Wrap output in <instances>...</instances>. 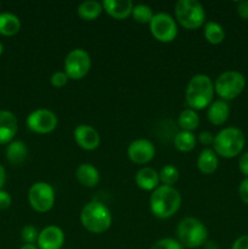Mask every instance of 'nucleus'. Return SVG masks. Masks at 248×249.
<instances>
[{
  "instance_id": "obj_1",
  "label": "nucleus",
  "mask_w": 248,
  "mask_h": 249,
  "mask_svg": "<svg viewBox=\"0 0 248 249\" xmlns=\"http://www.w3.org/2000/svg\"><path fill=\"white\" fill-rule=\"evenodd\" d=\"M181 196L172 186H158L150 197V208L153 215L159 219H168L180 208Z\"/></svg>"
},
{
  "instance_id": "obj_2",
  "label": "nucleus",
  "mask_w": 248,
  "mask_h": 249,
  "mask_svg": "<svg viewBox=\"0 0 248 249\" xmlns=\"http://www.w3.org/2000/svg\"><path fill=\"white\" fill-rule=\"evenodd\" d=\"M214 84L206 74H196L190 79L186 88V102L191 109H203L212 104Z\"/></svg>"
},
{
  "instance_id": "obj_3",
  "label": "nucleus",
  "mask_w": 248,
  "mask_h": 249,
  "mask_svg": "<svg viewBox=\"0 0 248 249\" xmlns=\"http://www.w3.org/2000/svg\"><path fill=\"white\" fill-rule=\"evenodd\" d=\"M80 221L89 232L102 233L111 226L112 215L105 204L92 201L83 207L80 212Z\"/></svg>"
},
{
  "instance_id": "obj_4",
  "label": "nucleus",
  "mask_w": 248,
  "mask_h": 249,
  "mask_svg": "<svg viewBox=\"0 0 248 249\" xmlns=\"http://www.w3.org/2000/svg\"><path fill=\"white\" fill-rule=\"evenodd\" d=\"M245 134L235 126L223 129L214 136V152L224 158H233L245 147Z\"/></svg>"
},
{
  "instance_id": "obj_5",
  "label": "nucleus",
  "mask_w": 248,
  "mask_h": 249,
  "mask_svg": "<svg viewBox=\"0 0 248 249\" xmlns=\"http://www.w3.org/2000/svg\"><path fill=\"white\" fill-rule=\"evenodd\" d=\"M177 240L184 247L198 248L204 245L208 238V231L204 224L198 219L187 216L179 223L177 229Z\"/></svg>"
},
{
  "instance_id": "obj_6",
  "label": "nucleus",
  "mask_w": 248,
  "mask_h": 249,
  "mask_svg": "<svg viewBox=\"0 0 248 249\" xmlns=\"http://www.w3.org/2000/svg\"><path fill=\"white\" fill-rule=\"evenodd\" d=\"M175 16L186 29H197L206 21L203 6L197 0H179L175 4Z\"/></svg>"
},
{
  "instance_id": "obj_7",
  "label": "nucleus",
  "mask_w": 248,
  "mask_h": 249,
  "mask_svg": "<svg viewBox=\"0 0 248 249\" xmlns=\"http://www.w3.org/2000/svg\"><path fill=\"white\" fill-rule=\"evenodd\" d=\"M246 79L242 73L236 71H226L215 80L214 89L221 100H233L245 90Z\"/></svg>"
},
{
  "instance_id": "obj_8",
  "label": "nucleus",
  "mask_w": 248,
  "mask_h": 249,
  "mask_svg": "<svg viewBox=\"0 0 248 249\" xmlns=\"http://www.w3.org/2000/svg\"><path fill=\"white\" fill-rule=\"evenodd\" d=\"M28 199L34 211L45 213L50 211L55 203V191L48 182H35L29 189Z\"/></svg>"
},
{
  "instance_id": "obj_9",
  "label": "nucleus",
  "mask_w": 248,
  "mask_h": 249,
  "mask_svg": "<svg viewBox=\"0 0 248 249\" xmlns=\"http://www.w3.org/2000/svg\"><path fill=\"white\" fill-rule=\"evenodd\" d=\"M91 66L89 53L83 49H74L68 55L65 60V72L71 79H82L88 74Z\"/></svg>"
},
{
  "instance_id": "obj_10",
  "label": "nucleus",
  "mask_w": 248,
  "mask_h": 249,
  "mask_svg": "<svg viewBox=\"0 0 248 249\" xmlns=\"http://www.w3.org/2000/svg\"><path fill=\"white\" fill-rule=\"evenodd\" d=\"M150 31L158 41L170 43L177 38V27L170 15L159 12V14L153 15L150 22Z\"/></svg>"
},
{
  "instance_id": "obj_11",
  "label": "nucleus",
  "mask_w": 248,
  "mask_h": 249,
  "mask_svg": "<svg viewBox=\"0 0 248 249\" xmlns=\"http://www.w3.org/2000/svg\"><path fill=\"white\" fill-rule=\"evenodd\" d=\"M27 125L34 133L48 134L55 130L57 126V117L53 111L39 108L29 114L27 118Z\"/></svg>"
},
{
  "instance_id": "obj_12",
  "label": "nucleus",
  "mask_w": 248,
  "mask_h": 249,
  "mask_svg": "<svg viewBox=\"0 0 248 249\" xmlns=\"http://www.w3.org/2000/svg\"><path fill=\"white\" fill-rule=\"evenodd\" d=\"M155 146L146 139L134 140L128 147V157L136 164H146L155 157Z\"/></svg>"
},
{
  "instance_id": "obj_13",
  "label": "nucleus",
  "mask_w": 248,
  "mask_h": 249,
  "mask_svg": "<svg viewBox=\"0 0 248 249\" xmlns=\"http://www.w3.org/2000/svg\"><path fill=\"white\" fill-rule=\"evenodd\" d=\"M36 242L40 249H60L65 242V233L58 226H46L39 232Z\"/></svg>"
},
{
  "instance_id": "obj_14",
  "label": "nucleus",
  "mask_w": 248,
  "mask_h": 249,
  "mask_svg": "<svg viewBox=\"0 0 248 249\" xmlns=\"http://www.w3.org/2000/svg\"><path fill=\"white\" fill-rule=\"evenodd\" d=\"M74 140L83 150L92 151L99 147L100 135L95 128L85 124H80L74 129Z\"/></svg>"
},
{
  "instance_id": "obj_15",
  "label": "nucleus",
  "mask_w": 248,
  "mask_h": 249,
  "mask_svg": "<svg viewBox=\"0 0 248 249\" xmlns=\"http://www.w3.org/2000/svg\"><path fill=\"white\" fill-rule=\"evenodd\" d=\"M18 129L17 118L12 112L0 111V145L2 143H10L15 138Z\"/></svg>"
},
{
  "instance_id": "obj_16",
  "label": "nucleus",
  "mask_w": 248,
  "mask_h": 249,
  "mask_svg": "<svg viewBox=\"0 0 248 249\" xmlns=\"http://www.w3.org/2000/svg\"><path fill=\"white\" fill-rule=\"evenodd\" d=\"M102 7L113 18L124 19L130 16L134 5L131 0H104Z\"/></svg>"
},
{
  "instance_id": "obj_17",
  "label": "nucleus",
  "mask_w": 248,
  "mask_h": 249,
  "mask_svg": "<svg viewBox=\"0 0 248 249\" xmlns=\"http://www.w3.org/2000/svg\"><path fill=\"white\" fill-rule=\"evenodd\" d=\"M136 185L145 191H155L159 185V175L153 168L143 167L136 173Z\"/></svg>"
},
{
  "instance_id": "obj_18",
  "label": "nucleus",
  "mask_w": 248,
  "mask_h": 249,
  "mask_svg": "<svg viewBox=\"0 0 248 249\" xmlns=\"http://www.w3.org/2000/svg\"><path fill=\"white\" fill-rule=\"evenodd\" d=\"M230 114V108H229L228 102L224 100H216L213 104L209 105L208 112H207V117L211 123L214 125H221L225 123Z\"/></svg>"
},
{
  "instance_id": "obj_19",
  "label": "nucleus",
  "mask_w": 248,
  "mask_h": 249,
  "mask_svg": "<svg viewBox=\"0 0 248 249\" xmlns=\"http://www.w3.org/2000/svg\"><path fill=\"white\" fill-rule=\"evenodd\" d=\"M78 181L85 187H95L100 181L99 170L90 163H83L75 172Z\"/></svg>"
},
{
  "instance_id": "obj_20",
  "label": "nucleus",
  "mask_w": 248,
  "mask_h": 249,
  "mask_svg": "<svg viewBox=\"0 0 248 249\" xmlns=\"http://www.w3.org/2000/svg\"><path fill=\"white\" fill-rule=\"evenodd\" d=\"M28 157V148L23 141H11L6 147V158L11 164L21 165Z\"/></svg>"
},
{
  "instance_id": "obj_21",
  "label": "nucleus",
  "mask_w": 248,
  "mask_h": 249,
  "mask_svg": "<svg viewBox=\"0 0 248 249\" xmlns=\"http://www.w3.org/2000/svg\"><path fill=\"white\" fill-rule=\"evenodd\" d=\"M219 165V160L216 153L211 148H204L198 156L197 160V167H198L199 172L203 174H212L216 170Z\"/></svg>"
},
{
  "instance_id": "obj_22",
  "label": "nucleus",
  "mask_w": 248,
  "mask_h": 249,
  "mask_svg": "<svg viewBox=\"0 0 248 249\" xmlns=\"http://www.w3.org/2000/svg\"><path fill=\"white\" fill-rule=\"evenodd\" d=\"M21 29V21L16 15L11 12L0 14V34L2 36H14Z\"/></svg>"
},
{
  "instance_id": "obj_23",
  "label": "nucleus",
  "mask_w": 248,
  "mask_h": 249,
  "mask_svg": "<svg viewBox=\"0 0 248 249\" xmlns=\"http://www.w3.org/2000/svg\"><path fill=\"white\" fill-rule=\"evenodd\" d=\"M102 10H104L102 2L96 1V0H88V1H83L78 6V15L80 18L85 21H92L101 15Z\"/></svg>"
},
{
  "instance_id": "obj_24",
  "label": "nucleus",
  "mask_w": 248,
  "mask_h": 249,
  "mask_svg": "<svg viewBox=\"0 0 248 249\" xmlns=\"http://www.w3.org/2000/svg\"><path fill=\"white\" fill-rule=\"evenodd\" d=\"M196 136L191 131H180L174 136V146L181 152H190L196 146Z\"/></svg>"
},
{
  "instance_id": "obj_25",
  "label": "nucleus",
  "mask_w": 248,
  "mask_h": 249,
  "mask_svg": "<svg viewBox=\"0 0 248 249\" xmlns=\"http://www.w3.org/2000/svg\"><path fill=\"white\" fill-rule=\"evenodd\" d=\"M179 126L184 131H194L197 129L199 124V117L194 109L186 108L180 113L179 116Z\"/></svg>"
},
{
  "instance_id": "obj_26",
  "label": "nucleus",
  "mask_w": 248,
  "mask_h": 249,
  "mask_svg": "<svg viewBox=\"0 0 248 249\" xmlns=\"http://www.w3.org/2000/svg\"><path fill=\"white\" fill-rule=\"evenodd\" d=\"M204 36L208 43L220 44L225 38V32L220 24L214 21H209L204 26Z\"/></svg>"
},
{
  "instance_id": "obj_27",
  "label": "nucleus",
  "mask_w": 248,
  "mask_h": 249,
  "mask_svg": "<svg viewBox=\"0 0 248 249\" xmlns=\"http://www.w3.org/2000/svg\"><path fill=\"white\" fill-rule=\"evenodd\" d=\"M159 175V181L162 182L164 186H172L175 182L179 180V170L177 167L172 164H167L160 169V172L158 173Z\"/></svg>"
},
{
  "instance_id": "obj_28",
  "label": "nucleus",
  "mask_w": 248,
  "mask_h": 249,
  "mask_svg": "<svg viewBox=\"0 0 248 249\" xmlns=\"http://www.w3.org/2000/svg\"><path fill=\"white\" fill-rule=\"evenodd\" d=\"M131 15H133L134 19H135L136 22H139V23H150L151 19H152L153 17L152 9L145 4L135 5V6L133 7Z\"/></svg>"
},
{
  "instance_id": "obj_29",
  "label": "nucleus",
  "mask_w": 248,
  "mask_h": 249,
  "mask_svg": "<svg viewBox=\"0 0 248 249\" xmlns=\"http://www.w3.org/2000/svg\"><path fill=\"white\" fill-rule=\"evenodd\" d=\"M38 236L39 232L34 226L27 225L22 229L21 237L22 241H23L26 245H33L34 242H36V241H38Z\"/></svg>"
},
{
  "instance_id": "obj_30",
  "label": "nucleus",
  "mask_w": 248,
  "mask_h": 249,
  "mask_svg": "<svg viewBox=\"0 0 248 249\" xmlns=\"http://www.w3.org/2000/svg\"><path fill=\"white\" fill-rule=\"evenodd\" d=\"M151 249H185L184 246L177 240L173 238H163L156 242Z\"/></svg>"
},
{
  "instance_id": "obj_31",
  "label": "nucleus",
  "mask_w": 248,
  "mask_h": 249,
  "mask_svg": "<svg viewBox=\"0 0 248 249\" xmlns=\"http://www.w3.org/2000/svg\"><path fill=\"white\" fill-rule=\"evenodd\" d=\"M68 75L66 74V72H55L50 78L51 85L55 88H62L63 85L67 84L68 82Z\"/></svg>"
},
{
  "instance_id": "obj_32",
  "label": "nucleus",
  "mask_w": 248,
  "mask_h": 249,
  "mask_svg": "<svg viewBox=\"0 0 248 249\" xmlns=\"http://www.w3.org/2000/svg\"><path fill=\"white\" fill-rule=\"evenodd\" d=\"M238 195H240V198L243 203L248 204V178H246L240 184L238 187Z\"/></svg>"
},
{
  "instance_id": "obj_33",
  "label": "nucleus",
  "mask_w": 248,
  "mask_h": 249,
  "mask_svg": "<svg viewBox=\"0 0 248 249\" xmlns=\"http://www.w3.org/2000/svg\"><path fill=\"white\" fill-rule=\"evenodd\" d=\"M11 202L12 199L9 192L4 191V190H0V209H1V211L7 209L11 206Z\"/></svg>"
},
{
  "instance_id": "obj_34",
  "label": "nucleus",
  "mask_w": 248,
  "mask_h": 249,
  "mask_svg": "<svg viewBox=\"0 0 248 249\" xmlns=\"http://www.w3.org/2000/svg\"><path fill=\"white\" fill-rule=\"evenodd\" d=\"M237 14L242 19H248V0L237 2Z\"/></svg>"
},
{
  "instance_id": "obj_35",
  "label": "nucleus",
  "mask_w": 248,
  "mask_h": 249,
  "mask_svg": "<svg viewBox=\"0 0 248 249\" xmlns=\"http://www.w3.org/2000/svg\"><path fill=\"white\" fill-rule=\"evenodd\" d=\"M238 168L241 173L246 177H248V152H245L238 160Z\"/></svg>"
},
{
  "instance_id": "obj_36",
  "label": "nucleus",
  "mask_w": 248,
  "mask_h": 249,
  "mask_svg": "<svg viewBox=\"0 0 248 249\" xmlns=\"http://www.w3.org/2000/svg\"><path fill=\"white\" fill-rule=\"evenodd\" d=\"M198 141L201 143H203V145L208 146L214 142V135L211 131H202L198 135Z\"/></svg>"
},
{
  "instance_id": "obj_37",
  "label": "nucleus",
  "mask_w": 248,
  "mask_h": 249,
  "mask_svg": "<svg viewBox=\"0 0 248 249\" xmlns=\"http://www.w3.org/2000/svg\"><path fill=\"white\" fill-rule=\"evenodd\" d=\"M231 249H248V235L241 236L233 242Z\"/></svg>"
},
{
  "instance_id": "obj_38",
  "label": "nucleus",
  "mask_w": 248,
  "mask_h": 249,
  "mask_svg": "<svg viewBox=\"0 0 248 249\" xmlns=\"http://www.w3.org/2000/svg\"><path fill=\"white\" fill-rule=\"evenodd\" d=\"M5 180H6V174H5V169L1 164H0V190L2 189L5 184Z\"/></svg>"
},
{
  "instance_id": "obj_39",
  "label": "nucleus",
  "mask_w": 248,
  "mask_h": 249,
  "mask_svg": "<svg viewBox=\"0 0 248 249\" xmlns=\"http://www.w3.org/2000/svg\"><path fill=\"white\" fill-rule=\"evenodd\" d=\"M19 249H36V247L34 245H24Z\"/></svg>"
},
{
  "instance_id": "obj_40",
  "label": "nucleus",
  "mask_w": 248,
  "mask_h": 249,
  "mask_svg": "<svg viewBox=\"0 0 248 249\" xmlns=\"http://www.w3.org/2000/svg\"><path fill=\"white\" fill-rule=\"evenodd\" d=\"M2 50H4V45H2V43L0 41V55L2 53Z\"/></svg>"
}]
</instances>
